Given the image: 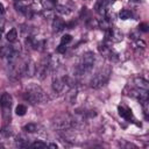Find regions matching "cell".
Listing matches in <instances>:
<instances>
[{
    "label": "cell",
    "mask_w": 149,
    "mask_h": 149,
    "mask_svg": "<svg viewBox=\"0 0 149 149\" xmlns=\"http://www.w3.org/2000/svg\"><path fill=\"white\" fill-rule=\"evenodd\" d=\"M23 98L33 105L38 102H44L48 100V95L45 94V92L38 85H35V84H30L29 86H27Z\"/></svg>",
    "instance_id": "1"
},
{
    "label": "cell",
    "mask_w": 149,
    "mask_h": 149,
    "mask_svg": "<svg viewBox=\"0 0 149 149\" xmlns=\"http://www.w3.org/2000/svg\"><path fill=\"white\" fill-rule=\"evenodd\" d=\"M109 74H111V69H109V68L101 69V70L98 71V72L94 74V77L91 79L90 86H91L92 88H100V87H102V86L107 83V80H108V78H109Z\"/></svg>",
    "instance_id": "2"
},
{
    "label": "cell",
    "mask_w": 149,
    "mask_h": 149,
    "mask_svg": "<svg viewBox=\"0 0 149 149\" xmlns=\"http://www.w3.org/2000/svg\"><path fill=\"white\" fill-rule=\"evenodd\" d=\"M73 126V119L69 114H61L56 116L52 121V127L54 129L57 130H68Z\"/></svg>",
    "instance_id": "3"
},
{
    "label": "cell",
    "mask_w": 149,
    "mask_h": 149,
    "mask_svg": "<svg viewBox=\"0 0 149 149\" xmlns=\"http://www.w3.org/2000/svg\"><path fill=\"white\" fill-rule=\"evenodd\" d=\"M95 62V56L93 52L91 51H87L85 52L83 56H81V59H80V63L78 65V71L80 73H86V72H90L93 68V64Z\"/></svg>",
    "instance_id": "4"
},
{
    "label": "cell",
    "mask_w": 149,
    "mask_h": 149,
    "mask_svg": "<svg viewBox=\"0 0 149 149\" xmlns=\"http://www.w3.org/2000/svg\"><path fill=\"white\" fill-rule=\"evenodd\" d=\"M12 101H13V98L9 93L5 92L1 94V98H0V105L3 109V119L5 120H8L10 119V106H12Z\"/></svg>",
    "instance_id": "5"
},
{
    "label": "cell",
    "mask_w": 149,
    "mask_h": 149,
    "mask_svg": "<svg viewBox=\"0 0 149 149\" xmlns=\"http://www.w3.org/2000/svg\"><path fill=\"white\" fill-rule=\"evenodd\" d=\"M23 74H26L28 77H33L36 74V64L34 61L29 59L28 62L24 63V73Z\"/></svg>",
    "instance_id": "6"
},
{
    "label": "cell",
    "mask_w": 149,
    "mask_h": 149,
    "mask_svg": "<svg viewBox=\"0 0 149 149\" xmlns=\"http://www.w3.org/2000/svg\"><path fill=\"white\" fill-rule=\"evenodd\" d=\"M65 81H64V78H59V77H56L52 79V88L55 92H62L65 87Z\"/></svg>",
    "instance_id": "7"
},
{
    "label": "cell",
    "mask_w": 149,
    "mask_h": 149,
    "mask_svg": "<svg viewBox=\"0 0 149 149\" xmlns=\"http://www.w3.org/2000/svg\"><path fill=\"white\" fill-rule=\"evenodd\" d=\"M65 28V23L61 17H54L52 21V30L55 33H59Z\"/></svg>",
    "instance_id": "8"
},
{
    "label": "cell",
    "mask_w": 149,
    "mask_h": 149,
    "mask_svg": "<svg viewBox=\"0 0 149 149\" xmlns=\"http://www.w3.org/2000/svg\"><path fill=\"white\" fill-rule=\"evenodd\" d=\"M134 85L139 88H142V90H147L149 88V81L142 77H135L134 78Z\"/></svg>",
    "instance_id": "9"
},
{
    "label": "cell",
    "mask_w": 149,
    "mask_h": 149,
    "mask_svg": "<svg viewBox=\"0 0 149 149\" xmlns=\"http://www.w3.org/2000/svg\"><path fill=\"white\" fill-rule=\"evenodd\" d=\"M118 111H119V115L127 119V120H130L133 118V113L129 108H126V107H122V106H119L118 107Z\"/></svg>",
    "instance_id": "10"
},
{
    "label": "cell",
    "mask_w": 149,
    "mask_h": 149,
    "mask_svg": "<svg viewBox=\"0 0 149 149\" xmlns=\"http://www.w3.org/2000/svg\"><path fill=\"white\" fill-rule=\"evenodd\" d=\"M14 50L15 49L12 45H3V47L0 48V57L1 58H7Z\"/></svg>",
    "instance_id": "11"
},
{
    "label": "cell",
    "mask_w": 149,
    "mask_h": 149,
    "mask_svg": "<svg viewBox=\"0 0 149 149\" xmlns=\"http://www.w3.org/2000/svg\"><path fill=\"white\" fill-rule=\"evenodd\" d=\"M15 142H16V146H19V147H28L29 146L28 139L26 136H23V135H19L16 137V141Z\"/></svg>",
    "instance_id": "12"
},
{
    "label": "cell",
    "mask_w": 149,
    "mask_h": 149,
    "mask_svg": "<svg viewBox=\"0 0 149 149\" xmlns=\"http://www.w3.org/2000/svg\"><path fill=\"white\" fill-rule=\"evenodd\" d=\"M6 38H7V41H9V42L16 41V38H17V31H16V29H15V28L10 29V30L6 34Z\"/></svg>",
    "instance_id": "13"
},
{
    "label": "cell",
    "mask_w": 149,
    "mask_h": 149,
    "mask_svg": "<svg viewBox=\"0 0 149 149\" xmlns=\"http://www.w3.org/2000/svg\"><path fill=\"white\" fill-rule=\"evenodd\" d=\"M42 5H43V7H44L45 9L52 10L54 8H56V6H57V1H56V0H44Z\"/></svg>",
    "instance_id": "14"
},
{
    "label": "cell",
    "mask_w": 149,
    "mask_h": 149,
    "mask_svg": "<svg viewBox=\"0 0 149 149\" xmlns=\"http://www.w3.org/2000/svg\"><path fill=\"white\" fill-rule=\"evenodd\" d=\"M37 125L36 123H27L24 127H23V130L27 132V133H35L37 132Z\"/></svg>",
    "instance_id": "15"
},
{
    "label": "cell",
    "mask_w": 149,
    "mask_h": 149,
    "mask_svg": "<svg viewBox=\"0 0 149 149\" xmlns=\"http://www.w3.org/2000/svg\"><path fill=\"white\" fill-rule=\"evenodd\" d=\"M119 16L121 20H128L132 17V12L128 10V9H121L120 13H119Z\"/></svg>",
    "instance_id": "16"
},
{
    "label": "cell",
    "mask_w": 149,
    "mask_h": 149,
    "mask_svg": "<svg viewBox=\"0 0 149 149\" xmlns=\"http://www.w3.org/2000/svg\"><path fill=\"white\" fill-rule=\"evenodd\" d=\"M26 112H27V107H26L24 105H22V104L17 105L16 108H15V113H16L17 115H24Z\"/></svg>",
    "instance_id": "17"
},
{
    "label": "cell",
    "mask_w": 149,
    "mask_h": 149,
    "mask_svg": "<svg viewBox=\"0 0 149 149\" xmlns=\"http://www.w3.org/2000/svg\"><path fill=\"white\" fill-rule=\"evenodd\" d=\"M133 47H134V49H141V50H143L146 48V42L137 38V40H135V43H134Z\"/></svg>",
    "instance_id": "18"
},
{
    "label": "cell",
    "mask_w": 149,
    "mask_h": 149,
    "mask_svg": "<svg viewBox=\"0 0 149 149\" xmlns=\"http://www.w3.org/2000/svg\"><path fill=\"white\" fill-rule=\"evenodd\" d=\"M71 41H72V36L69 35V34L63 35L62 38H61V43H62V44H68V43H70Z\"/></svg>",
    "instance_id": "19"
},
{
    "label": "cell",
    "mask_w": 149,
    "mask_h": 149,
    "mask_svg": "<svg viewBox=\"0 0 149 149\" xmlns=\"http://www.w3.org/2000/svg\"><path fill=\"white\" fill-rule=\"evenodd\" d=\"M30 147H31V148H47V147H48V144H47V143H44V142H41V141H36V142L31 143V144H30Z\"/></svg>",
    "instance_id": "20"
},
{
    "label": "cell",
    "mask_w": 149,
    "mask_h": 149,
    "mask_svg": "<svg viewBox=\"0 0 149 149\" xmlns=\"http://www.w3.org/2000/svg\"><path fill=\"white\" fill-rule=\"evenodd\" d=\"M56 10L58 13H61V14H66V15L70 13V10L65 6H56Z\"/></svg>",
    "instance_id": "21"
},
{
    "label": "cell",
    "mask_w": 149,
    "mask_h": 149,
    "mask_svg": "<svg viewBox=\"0 0 149 149\" xmlns=\"http://www.w3.org/2000/svg\"><path fill=\"white\" fill-rule=\"evenodd\" d=\"M99 26L101 27V29H108L109 28V22L106 21V19H102V21H99Z\"/></svg>",
    "instance_id": "22"
},
{
    "label": "cell",
    "mask_w": 149,
    "mask_h": 149,
    "mask_svg": "<svg viewBox=\"0 0 149 149\" xmlns=\"http://www.w3.org/2000/svg\"><path fill=\"white\" fill-rule=\"evenodd\" d=\"M65 51H66V47H65V44H59L58 47H57V52H59V54H65Z\"/></svg>",
    "instance_id": "23"
},
{
    "label": "cell",
    "mask_w": 149,
    "mask_h": 149,
    "mask_svg": "<svg viewBox=\"0 0 149 149\" xmlns=\"http://www.w3.org/2000/svg\"><path fill=\"white\" fill-rule=\"evenodd\" d=\"M148 24L147 23H141L140 26H139V30H141V31H144V33H147L148 31Z\"/></svg>",
    "instance_id": "24"
},
{
    "label": "cell",
    "mask_w": 149,
    "mask_h": 149,
    "mask_svg": "<svg viewBox=\"0 0 149 149\" xmlns=\"http://www.w3.org/2000/svg\"><path fill=\"white\" fill-rule=\"evenodd\" d=\"M129 36H130L133 40H137V38H139V35H137L136 33H130V35H129Z\"/></svg>",
    "instance_id": "25"
},
{
    "label": "cell",
    "mask_w": 149,
    "mask_h": 149,
    "mask_svg": "<svg viewBox=\"0 0 149 149\" xmlns=\"http://www.w3.org/2000/svg\"><path fill=\"white\" fill-rule=\"evenodd\" d=\"M126 148H134V149H136L137 147H136L135 144H133V143H129V142H128V143H126Z\"/></svg>",
    "instance_id": "26"
},
{
    "label": "cell",
    "mask_w": 149,
    "mask_h": 149,
    "mask_svg": "<svg viewBox=\"0 0 149 149\" xmlns=\"http://www.w3.org/2000/svg\"><path fill=\"white\" fill-rule=\"evenodd\" d=\"M48 147H50V148H55V149H57V144H55V143H50V144H48Z\"/></svg>",
    "instance_id": "27"
},
{
    "label": "cell",
    "mask_w": 149,
    "mask_h": 149,
    "mask_svg": "<svg viewBox=\"0 0 149 149\" xmlns=\"http://www.w3.org/2000/svg\"><path fill=\"white\" fill-rule=\"evenodd\" d=\"M5 12V8H3V5L2 3H0V14H2Z\"/></svg>",
    "instance_id": "28"
},
{
    "label": "cell",
    "mask_w": 149,
    "mask_h": 149,
    "mask_svg": "<svg viewBox=\"0 0 149 149\" xmlns=\"http://www.w3.org/2000/svg\"><path fill=\"white\" fill-rule=\"evenodd\" d=\"M14 1H16V2H17V1H21V0H14Z\"/></svg>",
    "instance_id": "29"
},
{
    "label": "cell",
    "mask_w": 149,
    "mask_h": 149,
    "mask_svg": "<svg viewBox=\"0 0 149 149\" xmlns=\"http://www.w3.org/2000/svg\"><path fill=\"white\" fill-rule=\"evenodd\" d=\"M0 38H1V34H0Z\"/></svg>",
    "instance_id": "30"
}]
</instances>
